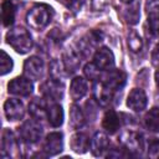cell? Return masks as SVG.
<instances>
[{
  "mask_svg": "<svg viewBox=\"0 0 159 159\" xmlns=\"http://www.w3.org/2000/svg\"><path fill=\"white\" fill-rule=\"evenodd\" d=\"M6 42L17 53L21 55L27 53L32 48V37L30 32L21 26L9 30V32L6 34Z\"/></svg>",
  "mask_w": 159,
  "mask_h": 159,
  "instance_id": "6da1fadb",
  "label": "cell"
},
{
  "mask_svg": "<svg viewBox=\"0 0 159 159\" xmlns=\"http://www.w3.org/2000/svg\"><path fill=\"white\" fill-rule=\"evenodd\" d=\"M52 19V9L45 4H37L31 7L26 15L27 25L34 30H42L45 29Z\"/></svg>",
  "mask_w": 159,
  "mask_h": 159,
  "instance_id": "7a4b0ae2",
  "label": "cell"
},
{
  "mask_svg": "<svg viewBox=\"0 0 159 159\" xmlns=\"http://www.w3.org/2000/svg\"><path fill=\"white\" fill-rule=\"evenodd\" d=\"M20 135L24 139V142L32 144L41 139L42 137V127L39 123L37 119H29L22 123L20 127Z\"/></svg>",
  "mask_w": 159,
  "mask_h": 159,
  "instance_id": "3957f363",
  "label": "cell"
},
{
  "mask_svg": "<svg viewBox=\"0 0 159 159\" xmlns=\"http://www.w3.org/2000/svg\"><path fill=\"white\" fill-rule=\"evenodd\" d=\"M7 89L9 93L14 94V96H19V97H27L32 93L34 89V84L31 82V80L26 76H19L15 77L14 80H11L7 84Z\"/></svg>",
  "mask_w": 159,
  "mask_h": 159,
  "instance_id": "277c9868",
  "label": "cell"
},
{
  "mask_svg": "<svg viewBox=\"0 0 159 159\" xmlns=\"http://www.w3.org/2000/svg\"><path fill=\"white\" fill-rule=\"evenodd\" d=\"M43 71H45L43 61L37 56H32L27 58L24 63V73L30 80L34 81L40 80L43 76Z\"/></svg>",
  "mask_w": 159,
  "mask_h": 159,
  "instance_id": "5b68a950",
  "label": "cell"
},
{
  "mask_svg": "<svg viewBox=\"0 0 159 159\" xmlns=\"http://www.w3.org/2000/svg\"><path fill=\"white\" fill-rule=\"evenodd\" d=\"M93 63L101 71H111L114 67V56L113 52L107 47H101L96 51L93 56Z\"/></svg>",
  "mask_w": 159,
  "mask_h": 159,
  "instance_id": "8992f818",
  "label": "cell"
},
{
  "mask_svg": "<svg viewBox=\"0 0 159 159\" xmlns=\"http://www.w3.org/2000/svg\"><path fill=\"white\" fill-rule=\"evenodd\" d=\"M63 149V135L60 132H53L50 133L43 143V152L46 153V155L53 157L57 155L58 153H61Z\"/></svg>",
  "mask_w": 159,
  "mask_h": 159,
  "instance_id": "52a82bcc",
  "label": "cell"
},
{
  "mask_svg": "<svg viewBox=\"0 0 159 159\" xmlns=\"http://www.w3.org/2000/svg\"><path fill=\"white\" fill-rule=\"evenodd\" d=\"M41 92L50 101H60L63 97V84L56 80H48L41 86Z\"/></svg>",
  "mask_w": 159,
  "mask_h": 159,
  "instance_id": "ba28073f",
  "label": "cell"
},
{
  "mask_svg": "<svg viewBox=\"0 0 159 159\" xmlns=\"http://www.w3.org/2000/svg\"><path fill=\"white\" fill-rule=\"evenodd\" d=\"M147 103H148V98L143 89L133 88L129 92L128 98H127V106L130 109H133L135 112H140L147 107Z\"/></svg>",
  "mask_w": 159,
  "mask_h": 159,
  "instance_id": "9c48e42d",
  "label": "cell"
},
{
  "mask_svg": "<svg viewBox=\"0 0 159 159\" xmlns=\"http://www.w3.org/2000/svg\"><path fill=\"white\" fill-rule=\"evenodd\" d=\"M4 113L5 117L9 120H19L22 119L25 109H24V104L20 99L16 98H10L5 102L4 104Z\"/></svg>",
  "mask_w": 159,
  "mask_h": 159,
  "instance_id": "30bf717a",
  "label": "cell"
},
{
  "mask_svg": "<svg viewBox=\"0 0 159 159\" xmlns=\"http://www.w3.org/2000/svg\"><path fill=\"white\" fill-rule=\"evenodd\" d=\"M112 96H113V91L104 82L94 81V83H93V97L98 102V104H101L102 107L108 106L109 102L112 101Z\"/></svg>",
  "mask_w": 159,
  "mask_h": 159,
  "instance_id": "8fae6325",
  "label": "cell"
},
{
  "mask_svg": "<svg viewBox=\"0 0 159 159\" xmlns=\"http://www.w3.org/2000/svg\"><path fill=\"white\" fill-rule=\"evenodd\" d=\"M91 150L94 157L106 155V152L109 150V139L103 133H96L91 139Z\"/></svg>",
  "mask_w": 159,
  "mask_h": 159,
  "instance_id": "7c38bea8",
  "label": "cell"
},
{
  "mask_svg": "<svg viewBox=\"0 0 159 159\" xmlns=\"http://www.w3.org/2000/svg\"><path fill=\"white\" fill-rule=\"evenodd\" d=\"M120 142L125 149L130 152H140L143 149L142 135L135 132H125L120 137Z\"/></svg>",
  "mask_w": 159,
  "mask_h": 159,
  "instance_id": "4fadbf2b",
  "label": "cell"
},
{
  "mask_svg": "<svg viewBox=\"0 0 159 159\" xmlns=\"http://www.w3.org/2000/svg\"><path fill=\"white\" fill-rule=\"evenodd\" d=\"M70 145H71V149L75 153L83 154L88 149H91V140H89V138H88V135L86 133L78 132V133H75L71 137Z\"/></svg>",
  "mask_w": 159,
  "mask_h": 159,
  "instance_id": "5bb4252c",
  "label": "cell"
},
{
  "mask_svg": "<svg viewBox=\"0 0 159 159\" xmlns=\"http://www.w3.org/2000/svg\"><path fill=\"white\" fill-rule=\"evenodd\" d=\"M88 91V84H87V81L81 77V76H77L75 77L72 81H71V84H70V96L73 101H80L82 99L86 93Z\"/></svg>",
  "mask_w": 159,
  "mask_h": 159,
  "instance_id": "9a60e30c",
  "label": "cell"
},
{
  "mask_svg": "<svg viewBox=\"0 0 159 159\" xmlns=\"http://www.w3.org/2000/svg\"><path fill=\"white\" fill-rule=\"evenodd\" d=\"M19 6L17 0H4L1 4V17H2V25L10 26L12 25L16 15V9Z\"/></svg>",
  "mask_w": 159,
  "mask_h": 159,
  "instance_id": "2e32d148",
  "label": "cell"
},
{
  "mask_svg": "<svg viewBox=\"0 0 159 159\" xmlns=\"http://www.w3.org/2000/svg\"><path fill=\"white\" fill-rule=\"evenodd\" d=\"M125 80H127L125 72H123L122 70H111L108 76L106 77L104 83L114 92L123 88V86L125 84Z\"/></svg>",
  "mask_w": 159,
  "mask_h": 159,
  "instance_id": "e0dca14e",
  "label": "cell"
},
{
  "mask_svg": "<svg viewBox=\"0 0 159 159\" xmlns=\"http://www.w3.org/2000/svg\"><path fill=\"white\" fill-rule=\"evenodd\" d=\"M46 117H47L48 123L52 127H60L63 123V109H62V107L58 103H56L55 101H51V103L47 104Z\"/></svg>",
  "mask_w": 159,
  "mask_h": 159,
  "instance_id": "ac0fdd59",
  "label": "cell"
},
{
  "mask_svg": "<svg viewBox=\"0 0 159 159\" xmlns=\"http://www.w3.org/2000/svg\"><path fill=\"white\" fill-rule=\"evenodd\" d=\"M82 57L83 56H82V53L80 52V50L77 47L68 48L63 55V66H65V68L70 72H75L77 70V67L80 66Z\"/></svg>",
  "mask_w": 159,
  "mask_h": 159,
  "instance_id": "d6986e66",
  "label": "cell"
},
{
  "mask_svg": "<svg viewBox=\"0 0 159 159\" xmlns=\"http://www.w3.org/2000/svg\"><path fill=\"white\" fill-rule=\"evenodd\" d=\"M119 125H120V119L118 117V114L113 111V109H109L106 112L103 119H102V127L103 129L109 133V134H113L116 133L118 129H119Z\"/></svg>",
  "mask_w": 159,
  "mask_h": 159,
  "instance_id": "ffe728a7",
  "label": "cell"
},
{
  "mask_svg": "<svg viewBox=\"0 0 159 159\" xmlns=\"http://www.w3.org/2000/svg\"><path fill=\"white\" fill-rule=\"evenodd\" d=\"M17 144H16V139L12 134V132L7 128L4 129L2 132V139H1V152H2V157H5L6 154L10 157L12 154V152L16 149Z\"/></svg>",
  "mask_w": 159,
  "mask_h": 159,
  "instance_id": "44dd1931",
  "label": "cell"
},
{
  "mask_svg": "<svg viewBox=\"0 0 159 159\" xmlns=\"http://www.w3.org/2000/svg\"><path fill=\"white\" fill-rule=\"evenodd\" d=\"M144 125L149 132L159 133V108L154 107L144 116Z\"/></svg>",
  "mask_w": 159,
  "mask_h": 159,
  "instance_id": "7402d4cb",
  "label": "cell"
},
{
  "mask_svg": "<svg viewBox=\"0 0 159 159\" xmlns=\"http://www.w3.org/2000/svg\"><path fill=\"white\" fill-rule=\"evenodd\" d=\"M46 111H47V104L40 98H35L29 106L30 114L32 116V118L37 120H41L46 116Z\"/></svg>",
  "mask_w": 159,
  "mask_h": 159,
  "instance_id": "603a6c76",
  "label": "cell"
},
{
  "mask_svg": "<svg viewBox=\"0 0 159 159\" xmlns=\"http://www.w3.org/2000/svg\"><path fill=\"white\" fill-rule=\"evenodd\" d=\"M84 119H86V117H84L82 109L76 104L71 106V108H70V125L75 129H80L83 127Z\"/></svg>",
  "mask_w": 159,
  "mask_h": 159,
  "instance_id": "cb8c5ba5",
  "label": "cell"
},
{
  "mask_svg": "<svg viewBox=\"0 0 159 159\" xmlns=\"http://www.w3.org/2000/svg\"><path fill=\"white\" fill-rule=\"evenodd\" d=\"M128 47L132 52H139L143 47V41L135 30H130L128 34Z\"/></svg>",
  "mask_w": 159,
  "mask_h": 159,
  "instance_id": "d4e9b609",
  "label": "cell"
},
{
  "mask_svg": "<svg viewBox=\"0 0 159 159\" xmlns=\"http://www.w3.org/2000/svg\"><path fill=\"white\" fill-rule=\"evenodd\" d=\"M12 67H14L12 58H11L4 50H1V57H0V70H1V75L5 76L6 73L11 72Z\"/></svg>",
  "mask_w": 159,
  "mask_h": 159,
  "instance_id": "484cf974",
  "label": "cell"
},
{
  "mask_svg": "<svg viewBox=\"0 0 159 159\" xmlns=\"http://www.w3.org/2000/svg\"><path fill=\"white\" fill-rule=\"evenodd\" d=\"M63 68L65 66H62L60 63V61L53 60L50 65V73H51V78L56 80V81H62L63 78Z\"/></svg>",
  "mask_w": 159,
  "mask_h": 159,
  "instance_id": "4316f807",
  "label": "cell"
},
{
  "mask_svg": "<svg viewBox=\"0 0 159 159\" xmlns=\"http://www.w3.org/2000/svg\"><path fill=\"white\" fill-rule=\"evenodd\" d=\"M148 26L152 35L159 36V12L148 14Z\"/></svg>",
  "mask_w": 159,
  "mask_h": 159,
  "instance_id": "83f0119b",
  "label": "cell"
},
{
  "mask_svg": "<svg viewBox=\"0 0 159 159\" xmlns=\"http://www.w3.org/2000/svg\"><path fill=\"white\" fill-rule=\"evenodd\" d=\"M84 75L87 76L88 80L98 81L99 80V76H101V70L94 63H87L84 66Z\"/></svg>",
  "mask_w": 159,
  "mask_h": 159,
  "instance_id": "f1b7e54d",
  "label": "cell"
},
{
  "mask_svg": "<svg viewBox=\"0 0 159 159\" xmlns=\"http://www.w3.org/2000/svg\"><path fill=\"white\" fill-rule=\"evenodd\" d=\"M138 9H139V5L138 4H135L132 7L127 9V11H125V19H127V21L129 24L138 22V19H139V10Z\"/></svg>",
  "mask_w": 159,
  "mask_h": 159,
  "instance_id": "f546056e",
  "label": "cell"
},
{
  "mask_svg": "<svg viewBox=\"0 0 159 159\" xmlns=\"http://www.w3.org/2000/svg\"><path fill=\"white\" fill-rule=\"evenodd\" d=\"M148 155L153 159L159 158V139H152L148 145Z\"/></svg>",
  "mask_w": 159,
  "mask_h": 159,
  "instance_id": "4dcf8cb0",
  "label": "cell"
},
{
  "mask_svg": "<svg viewBox=\"0 0 159 159\" xmlns=\"http://www.w3.org/2000/svg\"><path fill=\"white\" fill-rule=\"evenodd\" d=\"M145 10H147V14L159 12V0H147Z\"/></svg>",
  "mask_w": 159,
  "mask_h": 159,
  "instance_id": "1f68e13d",
  "label": "cell"
},
{
  "mask_svg": "<svg viewBox=\"0 0 159 159\" xmlns=\"http://www.w3.org/2000/svg\"><path fill=\"white\" fill-rule=\"evenodd\" d=\"M152 61H153L154 65L159 63V42L155 45V47H154V50L152 52Z\"/></svg>",
  "mask_w": 159,
  "mask_h": 159,
  "instance_id": "d6a6232c",
  "label": "cell"
},
{
  "mask_svg": "<svg viewBox=\"0 0 159 159\" xmlns=\"http://www.w3.org/2000/svg\"><path fill=\"white\" fill-rule=\"evenodd\" d=\"M155 83H157V87L159 88V70L155 72Z\"/></svg>",
  "mask_w": 159,
  "mask_h": 159,
  "instance_id": "836d02e7",
  "label": "cell"
},
{
  "mask_svg": "<svg viewBox=\"0 0 159 159\" xmlns=\"http://www.w3.org/2000/svg\"><path fill=\"white\" fill-rule=\"evenodd\" d=\"M122 1H123V2H125V4H130L133 0H122Z\"/></svg>",
  "mask_w": 159,
  "mask_h": 159,
  "instance_id": "e575fe53",
  "label": "cell"
}]
</instances>
